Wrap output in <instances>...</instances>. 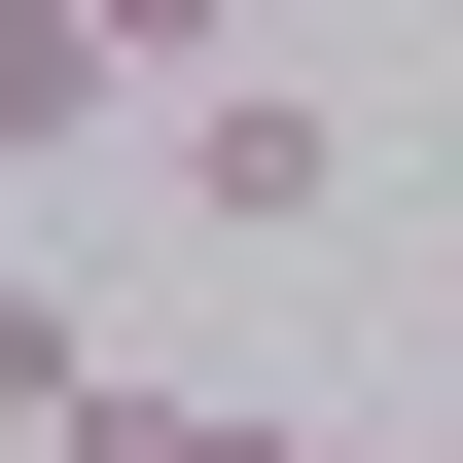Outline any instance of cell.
<instances>
[{
	"label": "cell",
	"instance_id": "6da1fadb",
	"mask_svg": "<svg viewBox=\"0 0 463 463\" xmlns=\"http://www.w3.org/2000/svg\"><path fill=\"white\" fill-rule=\"evenodd\" d=\"M143 178H178V250H321V214H356V108H321L286 36H214V71L143 108Z\"/></svg>",
	"mask_w": 463,
	"mask_h": 463
},
{
	"label": "cell",
	"instance_id": "7a4b0ae2",
	"mask_svg": "<svg viewBox=\"0 0 463 463\" xmlns=\"http://www.w3.org/2000/svg\"><path fill=\"white\" fill-rule=\"evenodd\" d=\"M108 143H143V36H108V0H0V214L108 178Z\"/></svg>",
	"mask_w": 463,
	"mask_h": 463
},
{
	"label": "cell",
	"instance_id": "3957f363",
	"mask_svg": "<svg viewBox=\"0 0 463 463\" xmlns=\"http://www.w3.org/2000/svg\"><path fill=\"white\" fill-rule=\"evenodd\" d=\"M71 463H321V428H250V392H143V356H108V392H71Z\"/></svg>",
	"mask_w": 463,
	"mask_h": 463
},
{
	"label": "cell",
	"instance_id": "277c9868",
	"mask_svg": "<svg viewBox=\"0 0 463 463\" xmlns=\"http://www.w3.org/2000/svg\"><path fill=\"white\" fill-rule=\"evenodd\" d=\"M71 392H108V356H71V286H0V463H71Z\"/></svg>",
	"mask_w": 463,
	"mask_h": 463
},
{
	"label": "cell",
	"instance_id": "5b68a950",
	"mask_svg": "<svg viewBox=\"0 0 463 463\" xmlns=\"http://www.w3.org/2000/svg\"><path fill=\"white\" fill-rule=\"evenodd\" d=\"M321 463H428V428H321Z\"/></svg>",
	"mask_w": 463,
	"mask_h": 463
},
{
	"label": "cell",
	"instance_id": "8992f818",
	"mask_svg": "<svg viewBox=\"0 0 463 463\" xmlns=\"http://www.w3.org/2000/svg\"><path fill=\"white\" fill-rule=\"evenodd\" d=\"M286 36H321V0H286Z\"/></svg>",
	"mask_w": 463,
	"mask_h": 463
}]
</instances>
